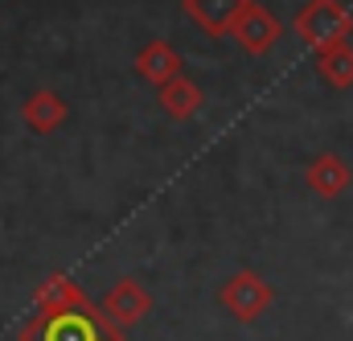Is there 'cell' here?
Returning a JSON list of instances; mask_svg holds the SVG:
<instances>
[{"label":"cell","instance_id":"8992f818","mask_svg":"<svg viewBox=\"0 0 353 341\" xmlns=\"http://www.w3.org/2000/svg\"><path fill=\"white\" fill-rule=\"evenodd\" d=\"M247 4H251V0H185V12H189L210 37H222V33L234 29L239 12H243Z\"/></svg>","mask_w":353,"mask_h":341},{"label":"cell","instance_id":"30bf717a","mask_svg":"<svg viewBox=\"0 0 353 341\" xmlns=\"http://www.w3.org/2000/svg\"><path fill=\"white\" fill-rule=\"evenodd\" d=\"M157 99H161L165 115H173V119H189V115L201 107V90L189 83L185 75H176V79H169L165 86H157Z\"/></svg>","mask_w":353,"mask_h":341},{"label":"cell","instance_id":"ba28073f","mask_svg":"<svg viewBox=\"0 0 353 341\" xmlns=\"http://www.w3.org/2000/svg\"><path fill=\"white\" fill-rule=\"evenodd\" d=\"M136 75L148 79L152 86H165L169 79L181 75V54H176L169 41H148V46L136 54Z\"/></svg>","mask_w":353,"mask_h":341},{"label":"cell","instance_id":"6da1fadb","mask_svg":"<svg viewBox=\"0 0 353 341\" xmlns=\"http://www.w3.org/2000/svg\"><path fill=\"white\" fill-rule=\"evenodd\" d=\"M21 341H123V338L94 309H70V313H54V317H33L21 329Z\"/></svg>","mask_w":353,"mask_h":341},{"label":"cell","instance_id":"277c9868","mask_svg":"<svg viewBox=\"0 0 353 341\" xmlns=\"http://www.w3.org/2000/svg\"><path fill=\"white\" fill-rule=\"evenodd\" d=\"M350 29V17L333 4V0H312L304 12H300V33L312 41V46H337V37Z\"/></svg>","mask_w":353,"mask_h":341},{"label":"cell","instance_id":"8fae6325","mask_svg":"<svg viewBox=\"0 0 353 341\" xmlns=\"http://www.w3.org/2000/svg\"><path fill=\"white\" fill-rule=\"evenodd\" d=\"M308 181L321 189V193H337L345 181H350V173H345V165L341 161H333V157H325V161H316L312 165V173H308Z\"/></svg>","mask_w":353,"mask_h":341},{"label":"cell","instance_id":"7a4b0ae2","mask_svg":"<svg viewBox=\"0 0 353 341\" xmlns=\"http://www.w3.org/2000/svg\"><path fill=\"white\" fill-rule=\"evenodd\" d=\"M222 304H226L239 321H255L267 304H271V288H267L255 271H239V275L222 288Z\"/></svg>","mask_w":353,"mask_h":341},{"label":"cell","instance_id":"7c38bea8","mask_svg":"<svg viewBox=\"0 0 353 341\" xmlns=\"http://www.w3.org/2000/svg\"><path fill=\"white\" fill-rule=\"evenodd\" d=\"M321 75H325L329 83H337V86L353 83V54L345 50V46H333V50L321 58Z\"/></svg>","mask_w":353,"mask_h":341},{"label":"cell","instance_id":"3957f363","mask_svg":"<svg viewBox=\"0 0 353 341\" xmlns=\"http://www.w3.org/2000/svg\"><path fill=\"white\" fill-rule=\"evenodd\" d=\"M152 309V296L136 284V280H119L111 292H107V300H103V317L115 325V329H128V325H136L144 313Z\"/></svg>","mask_w":353,"mask_h":341},{"label":"cell","instance_id":"5b68a950","mask_svg":"<svg viewBox=\"0 0 353 341\" xmlns=\"http://www.w3.org/2000/svg\"><path fill=\"white\" fill-rule=\"evenodd\" d=\"M230 33L243 41L247 54H267V50L279 41V21L267 12L263 4H247V8L239 12V21H234Z\"/></svg>","mask_w":353,"mask_h":341},{"label":"cell","instance_id":"52a82bcc","mask_svg":"<svg viewBox=\"0 0 353 341\" xmlns=\"http://www.w3.org/2000/svg\"><path fill=\"white\" fill-rule=\"evenodd\" d=\"M70 309H90V300L70 275H50L37 288V317H54V313H70Z\"/></svg>","mask_w":353,"mask_h":341},{"label":"cell","instance_id":"9c48e42d","mask_svg":"<svg viewBox=\"0 0 353 341\" xmlns=\"http://www.w3.org/2000/svg\"><path fill=\"white\" fill-rule=\"evenodd\" d=\"M21 115H25V124H29L33 132H54V128L66 119V103H62V95H54V90H37V95L25 99Z\"/></svg>","mask_w":353,"mask_h":341}]
</instances>
